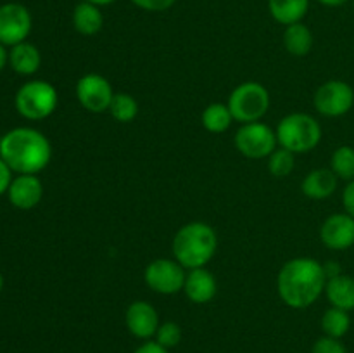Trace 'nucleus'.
<instances>
[{
    "label": "nucleus",
    "mask_w": 354,
    "mask_h": 353,
    "mask_svg": "<svg viewBox=\"0 0 354 353\" xmlns=\"http://www.w3.org/2000/svg\"><path fill=\"white\" fill-rule=\"evenodd\" d=\"M156 341L168 350L175 348L182 341V327L176 322H162V324H159L158 332H156Z\"/></svg>",
    "instance_id": "27"
},
{
    "label": "nucleus",
    "mask_w": 354,
    "mask_h": 353,
    "mask_svg": "<svg viewBox=\"0 0 354 353\" xmlns=\"http://www.w3.org/2000/svg\"><path fill=\"white\" fill-rule=\"evenodd\" d=\"M133 353H169V350L165 348L162 345H159L158 341H151V339H147V341L142 343Z\"/></svg>",
    "instance_id": "32"
},
{
    "label": "nucleus",
    "mask_w": 354,
    "mask_h": 353,
    "mask_svg": "<svg viewBox=\"0 0 354 353\" xmlns=\"http://www.w3.org/2000/svg\"><path fill=\"white\" fill-rule=\"evenodd\" d=\"M311 353H348V350L342 345L341 339L324 336V338L317 339V343L311 348Z\"/></svg>",
    "instance_id": "28"
},
{
    "label": "nucleus",
    "mask_w": 354,
    "mask_h": 353,
    "mask_svg": "<svg viewBox=\"0 0 354 353\" xmlns=\"http://www.w3.org/2000/svg\"><path fill=\"white\" fill-rule=\"evenodd\" d=\"M9 62V52H7L6 45L0 44V71L6 68V64Z\"/></svg>",
    "instance_id": "33"
},
{
    "label": "nucleus",
    "mask_w": 354,
    "mask_h": 353,
    "mask_svg": "<svg viewBox=\"0 0 354 353\" xmlns=\"http://www.w3.org/2000/svg\"><path fill=\"white\" fill-rule=\"evenodd\" d=\"M124 324H127L131 336L147 341L152 336H156L161 322H159L158 310H156L151 303L138 300L133 301V303L127 308Z\"/></svg>",
    "instance_id": "13"
},
{
    "label": "nucleus",
    "mask_w": 354,
    "mask_h": 353,
    "mask_svg": "<svg viewBox=\"0 0 354 353\" xmlns=\"http://www.w3.org/2000/svg\"><path fill=\"white\" fill-rule=\"evenodd\" d=\"M277 144L275 130L261 121L244 123L235 134V147L249 159L268 158L277 149Z\"/></svg>",
    "instance_id": "7"
},
{
    "label": "nucleus",
    "mask_w": 354,
    "mask_h": 353,
    "mask_svg": "<svg viewBox=\"0 0 354 353\" xmlns=\"http://www.w3.org/2000/svg\"><path fill=\"white\" fill-rule=\"evenodd\" d=\"M0 158L17 175H37L50 163V141L37 128H12L0 137Z\"/></svg>",
    "instance_id": "2"
},
{
    "label": "nucleus",
    "mask_w": 354,
    "mask_h": 353,
    "mask_svg": "<svg viewBox=\"0 0 354 353\" xmlns=\"http://www.w3.org/2000/svg\"><path fill=\"white\" fill-rule=\"evenodd\" d=\"M318 2L325 7H341V6H344L348 0H318Z\"/></svg>",
    "instance_id": "34"
},
{
    "label": "nucleus",
    "mask_w": 354,
    "mask_h": 353,
    "mask_svg": "<svg viewBox=\"0 0 354 353\" xmlns=\"http://www.w3.org/2000/svg\"><path fill=\"white\" fill-rule=\"evenodd\" d=\"M294 152L287 151V149L280 147L275 149L272 154L268 156V172L277 179H283V176L290 175L296 166V158Z\"/></svg>",
    "instance_id": "26"
},
{
    "label": "nucleus",
    "mask_w": 354,
    "mask_h": 353,
    "mask_svg": "<svg viewBox=\"0 0 354 353\" xmlns=\"http://www.w3.org/2000/svg\"><path fill=\"white\" fill-rule=\"evenodd\" d=\"M330 170L337 175V179L354 180V147L341 145L334 151L330 158Z\"/></svg>",
    "instance_id": "25"
},
{
    "label": "nucleus",
    "mask_w": 354,
    "mask_h": 353,
    "mask_svg": "<svg viewBox=\"0 0 354 353\" xmlns=\"http://www.w3.org/2000/svg\"><path fill=\"white\" fill-rule=\"evenodd\" d=\"M342 203H344V211L354 218V180H349L342 192Z\"/></svg>",
    "instance_id": "31"
},
{
    "label": "nucleus",
    "mask_w": 354,
    "mask_h": 353,
    "mask_svg": "<svg viewBox=\"0 0 354 353\" xmlns=\"http://www.w3.org/2000/svg\"><path fill=\"white\" fill-rule=\"evenodd\" d=\"M201 121H203V127L211 134H223L230 128L234 116H232L227 104L213 102L203 111Z\"/></svg>",
    "instance_id": "22"
},
{
    "label": "nucleus",
    "mask_w": 354,
    "mask_h": 353,
    "mask_svg": "<svg viewBox=\"0 0 354 353\" xmlns=\"http://www.w3.org/2000/svg\"><path fill=\"white\" fill-rule=\"evenodd\" d=\"M2 289H3V275L0 273V293H2Z\"/></svg>",
    "instance_id": "36"
},
{
    "label": "nucleus",
    "mask_w": 354,
    "mask_h": 353,
    "mask_svg": "<svg viewBox=\"0 0 354 353\" xmlns=\"http://www.w3.org/2000/svg\"><path fill=\"white\" fill-rule=\"evenodd\" d=\"M41 54L37 45L30 42H21L9 51V66L23 76H31L40 69Z\"/></svg>",
    "instance_id": "17"
},
{
    "label": "nucleus",
    "mask_w": 354,
    "mask_h": 353,
    "mask_svg": "<svg viewBox=\"0 0 354 353\" xmlns=\"http://www.w3.org/2000/svg\"><path fill=\"white\" fill-rule=\"evenodd\" d=\"M313 33H311V30L306 24H303V21L286 26V31H283V47H286L289 54L296 55V57L308 55L311 48H313Z\"/></svg>",
    "instance_id": "21"
},
{
    "label": "nucleus",
    "mask_w": 354,
    "mask_h": 353,
    "mask_svg": "<svg viewBox=\"0 0 354 353\" xmlns=\"http://www.w3.org/2000/svg\"><path fill=\"white\" fill-rule=\"evenodd\" d=\"M73 26L83 37H92V35L99 33L104 26V16L100 7L86 2V0L80 2L73 10Z\"/></svg>",
    "instance_id": "19"
},
{
    "label": "nucleus",
    "mask_w": 354,
    "mask_h": 353,
    "mask_svg": "<svg viewBox=\"0 0 354 353\" xmlns=\"http://www.w3.org/2000/svg\"><path fill=\"white\" fill-rule=\"evenodd\" d=\"M86 2L95 3V6L102 7V6H111V3H114V2H116V0H86Z\"/></svg>",
    "instance_id": "35"
},
{
    "label": "nucleus",
    "mask_w": 354,
    "mask_h": 353,
    "mask_svg": "<svg viewBox=\"0 0 354 353\" xmlns=\"http://www.w3.org/2000/svg\"><path fill=\"white\" fill-rule=\"evenodd\" d=\"M59 102L57 90L45 80H30L23 83L14 97L17 113L31 121L45 120L55 111Z\"/></svg>",
    "instance_id": "5"
},
{
    "label": "nucleus",
    "mask_w": 354,
    "mask_h": 353,
    "mask_svg": "<svg viewBox=\"0 0 354 353\" xmlns=\"http://www.w3.org/2000/svg\"><path fill=\"white\" fill-rule=\"evenodd\" d=\"M227 106L239 123L259 121L270 109V92L258 82L241 83L230 93Z\"/></svg>",
    "instance_id": "6"
},
{
    "label": "nucleus",
    "mask_w": 354,
    "mask_h": 353,
    "mask_svg": "<svg viewBox=\"0 0 354 353\" xmlns=\"http://www.w3.org/2000/svg\"><path fill=\"white\" fill-rule=\"evenodd\" d=\"M310 9V0H268V10L273 19L280 24H296Z\"/></svg>",
    "instance_id": "20"
},
{
    "label": "nucleus",
    "mask_w": 354,
    "mask_h": 353,
    "mask_svg": "<svg viewBox=\"0 0 354 353\" xmlns=\"http://www.w3.org/2000/svg\"><path fill=\"white\" fill-rule=\"evenodd\" d=\"M315 107L327 118L344 116L354 106V90L342 80H328L315 93Z\"/></svg>",
    "instance_id": "9"
},
{
    "label": "nucleus",
    "mask_w": 354,
    "mask_h": 353,
    "mask_svg": "<svg viewBox=\"0 0 354 353\" xmlns=\"http://www.w3.org/2000/svg\"><path fill=\"white\" fill-rule=\"evenodd\" d=\"M7 197L17 210H33L44 197V183L37 175H17L10 182Z\"/></svg>",
    "instance_id": "14"
},
{
    "label": "nucleus",
    "mask_w": 354,
    "mask_h": 353,
    "mask_svg": "<svg viewBox=\"0 0 354 353\" xmlns=\"http://www.w3.org/2000/svg\"><path fill=\"white\" fill-rule=\"evenodd\" d=\"M275 134L280 147L294 154L313 151L322 141L320 123L308 113H290L283 116Z\"/></svg>",
    "instance_id": "4"
},
{
    "label": "nucleus",
    "mask_w": 354,
    "mask_h": 353,
    "mask_svg": "<svg viewBox=\"0 0 354 353\" xmlns=\"http://www.w3.org/2000/svg\"><path fill=\"white\" fill-rule=\"evenodd\" d=\"M325 284L327 273L324 265L310 256L289 260L277 277L280 300L296 310L311 307L325 293Z\"/></svg>",
    "instance_id": "1"
},
{
    "label": "nucleus",
    "mask_w": 354,
    "mask_h": 353,
    "mask_svg": "<svg viewBox=\"0 0 354 353\" xmlns=\"http://www.w3.org/2000/svg\"><path fill=\"white\" fill-rule=\"evenodd\" d=\"M12 173L14 172L9 168V165L0 158V196H2V194H7V190H9L10 182H12L14 179Z\"/></svg>",
    "instance_id": "30"
},
{
    "label": "nucleus",
    "mask_w": 354,
    "mask_h": 353,
    "mask_svg": "<svg viewBox=\"0 0 354 353\" xmlns=\"http://www.w3.org/2000/svg\"><path fill=\"white\" fill-rule=\"evenodd\" d=\"M33 28V17L26 6L7 2L0 6V44L6 47L26 42Z\"/></svg>",
    "instance_id": "10"
},
{
    "label": "nucleus",
    "mask_w": 354,
    "mask_h": 353,
    "mask_svg": "<svg viewBox=\"0 0 354 353\" xmlns=\"http://www.w3.org/2000/svg\"><path fill=\"white\" fill-rule=\"evenodd\" d=\"M111 116L114 118L120 123H130L137 118L138 114V102L133 96L130 93H114L113 100H111L109 106Z\"/></svg>",
    "instance_id": "24"
},
{
    "label": "nucleus",
    "mask_w": 354,
    "mask_h": 353,
    "mask_svg": "<svg viewBox=\"0 0 354 353\" xmlns=\"http://www.w3.org/2000/svg\"><path fill=\"white\" fill-rule=\"evenodd\" d=\"M325 294L332 307L346 311L354 310V277L346 273L330 277L325 284Z\"/></svg>",
    "instance_id": "18"
},
{
    "label": "nucleus",
    "mask_w": 354,
    "mask_h": 353,
    "mask_svg": "<svg viewBox=\"0 0 354 353\" xmlns=\"http://www.w3.org/2000/svg\"><path fill=\"white\" fill-rule=\"evenodd\" d=\"M320 239L328 249L344 251L354 246V218L351 215L334 213L322 224Z\"/></svg>",
    "instance_id": "12"
},
{
    "label": "nucleus",
    "mask_w": 354,
    "mask_h": 353,
    "mask_svg": "<svg viewBox=\"0 0 354 353\" xmlns=\"http://www.w3.org/2000/svg\"><path fill=\"white\" fill-rule=\"evenodd\" d=\"M322 329H324L325 336H328V338H344V336L348 334L349 329H351V317H349V311L330 307L325 311L324 317H322Z\"/></svg>",
    "instance_id": "23"
},
{
    "label": "nucleus",
    "mask_w": 354,
    "mask_h": 353,
    "mask_svg": "<svg viewBox=\"0 0 354 353\" xmlns=\"http://www.w3.org/2000/svg\"><path fill=\"white\" fill-rule=\"evenodd\" d=\"M187 272L175 258H158L149 263L144 270L147 287L159 294H176L183 291Z\"/></svg>",
    "instance_id": "8"
},
{
    "label": "nucleus",
    "mask_w": 354,
    "mask_h": 353,
    "mask_svg": "<svg viewBox=\"0 0 354 353\" xmlns=\"http://www.w3.org/2000/svg\"><path fill=\"white\" fill-rule=\"evenodd\" d=\"M216 279H214V275L206 269V266L192 269L187 272L185 284H183V293H185V296L189 298L192 303H209V301L216 296Z\"/></svg>",
    "instance_id": "15"
},
{
    "label": "nucleus",
    "mask_w": 354,
    "mask_h": 353,
    "mask_svg": "<svg viewBox=\"0 0 354 353\" xmlns=\"http://www.w3.org/2000/svg\"><path fill=\"white\" fill-rule=\"evenodd\" d=\"M76 99L90 113H106L109 111L111 100L114 97L113 85L106 76L99 73H88L83 75L76 83Z\"/></svg>",
    "instance_id": "11"
},
{
    "label": "nucleus",
    "mask_w": 354,
    "mask_h": 353,
    "mask_svg": "<svg viewBox=\"0 0 354 353\" xmlns=\"http://www.w3.org/2000/svg\"><path fill=\"white\" fill-rule=\"evenodd\" d=\"M137 7L142 10H149V12H162L173 7L176 0H131Z\"/></svg>",
    "instance_id": "29"
},
{
    "label": "nucleus",
    "mask_w": 354,
    "mask_h": 353,
    "mask_svg": "<svg viewBox=\"0 0 354 353\" xmlns=\"http://www.w3.org/2000/svg\"><path fill=\"white\" fill-rule=\"evenodd\" d=\"M339 179L330 168L311 170L301 183V190L310 199H327L337 190Z\"/></svg>",
    "instance_id": "16"
},
{
    "label": "nucleus",
    "mask_w": 354,
    "mask_h": 353,
    "mask_svg": "<svg viewBox=\"0 0 354 353\" xmlns=\"http://www.w3.org/2000/svg\"><path fill=\"white\" fill-rule=\"evenodd\" d=\"M218 249V235L211 225L204 221H190L178 228L173 237V258L183 269H201L214 256Z\"/></svg>",
    "instance_id": "3"
}]
</instances>
